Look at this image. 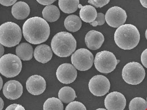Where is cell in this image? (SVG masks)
Segmentation results:
<instances>
[{
	"label": "cell",
	"mask_w": 147,
	"mask_h": 110,
	"mask_svg": "<svg viewBox=\"0 0 147 110\" xmlns=\"http://www.w3.org/2000/svg\"><path fill=\"white\" fill-rule=\"evenodd\" d=\"M106 22L113 28H118L124 25L127 16L124 9L119 7H113L109 8L106 13Z\"/></svg>",
	"instance_id": "30bf717a"
},
{
	"label": "cell",
	"mask_w": 147,
	"mask_h": 110,
	"mask_svg": "<svg viewBox=\"0 0 147 110\" xmlns=\"http://www.w3.org/2000/svg\"><path fill=\"white\" fill-rule=\"evenodd\" d=\"M5 110H25L22 105L17 104H13L6 108Z\"/></svg>",
	"instance_id": "f1b7e54d"
},
{
	"label": "cell",
	"mask_w": 147,
	"mask_h": 110,
	"mask_svg": "<svg viewBox=\"0 0 147 110\" xmlns=\"http://www.w3.org/2000/svg\"><path fill=\"white\" fill-rule=\"evenodd\" d=\"M141 61L143 66L147 68V48L142 53Z\"/></svg>",
	"instance_id": "f546056e"
},
{
	"label": "cell",
	"mask_w": 147,
	"mask_h": 110,
	"mask_svg": "<svg viewBox=\"0 0 147 110\" xmlns=\"http://www.w3.org/2000/svg\"><path fill=\"white\" fill-rule=\"evenodd\" d=\"M17 2V0H0V3L3 6H11L14 5Z\"/></svg>",
	"instance_id": "4dcf8cb0"
},
{
	"label": "cell",
	"mask_w": 147,
	"mask_h": 110,
	"mask_svg": "<svg viewBox=\"0 0 147 110\" xmlns=\"http://www.w3.org/2000/svg\"><path fill=\"white\" fill-rule=\"evenodd\" d=\"M56 76L57 79L63 84H71L77 78V70L72 64L63 63L57 68Z\"/></svg>",
	"instance_id": "8fae6325"
},
{
	"label": "cell",
	"mask_w": 147,
	"mask_h": 110,
	"mask_svg": "<svg viewBox=\"0 0 147 110\" xmlns=\"http://www.w3.org/2000/svg\"><path fill=\"white\" fill-rule=\"evenodd\" d=\"M16 54L23 61H30L33 57V49L30 44L22 43L16 47Z\"/></svg>",
	"instance_id": "ac0fdd59"
},
{
	"label": "cell",
	"mask_w": 147,
	"mask_h": 110,
	"mask_svg": "<svg viewBox=\"0 0 147 110\" xmlns=\"http://www.w3.org/2000/svg\"><path fill=\"white\" fill-rule=\"evenodd\" d=\"M51 48L57 56H70L76 48V41L72 34L67 32H60L55 34L52 39Z\"/></svg>",
	"instance_id": "3957f363"
},
{
	"label": "cell",
	"mask_w": 147,
	"mask_h": 110,
	"mask_svg": "<svg viewBox=\"0 0 147 110\" xmlns=\"http://www.w3.org/2000/svg\"><path fill=\"white\" fill-rule=\"evenodd\" d=\"M26 87L30 94L34 95H40L46 89V80L41 76L34 75L28 78Z\"/></svg>",
	"instance_id": "4fadbf2b"
},
{
	"label": "cell",
	"mask_w": 147,
	"mask_h": 110,
	"mask_svg": "<svg viewBox=\"0 0 147 110\" xmlns=\"http://www.w3.org/2000/svg\"><path fill=\"white\" fill-rule=\"evenodd\" d=\"M140 2L144 7L147 8V0H140Z\"/></svg>",
	"instance_id": "d6a6232c"
},
{
	"label": "cell",
	"mask_w": 147,
	"mask_h": 110,
	"mask_svg": "<svg viewBox=\"0 0 147 110\" xmlns=\"http://www.w3.org/2000/svg\"><path fill=\"white\" fill-rule=\"evenodd\" d=\"M22 68V62L16 55L6 54L0 58V72L6 78L16 77L20 74Z\"/></svg>",
	"instance_id": "5b68a950"
},
{
	"label": "cell",
	"mask_w": 147,
	"mask_h": 110,
	"mask_svg": "<svg viewBox=\"0 0 147 110\" xmlns=\"http://www.w3.org/2000/svg\"><path fill=\"white\" fill-rule=\"evenodd\" d=\"M80 1L79 0H59V5L60 9L63 13H72L77 11L79 8Z\"/></svg>",
	"instance_id": "603a6c76"
},
{
	"label": "cell",
	"mask_w": 147,
	"mask_h": 110,
	"mask_svg": "<svg viewBox=\"0 0 147 110\" xmlns=\"http://www.w3.org/2000/svg\"><path fill=\"white\" fill-rule=\"evenodd\" d=\"M147 109V101L141 97L133 98L129 105V110H146Z\"/></svg>",
	"instance_id": "d4e9b609"
},
{
	"label": "cell",
	"mask_w": 147,
	"mask_h": 110,
	"mask_svg": "<svg viewBox=\"0 0 147 110\" xmlns=\"http://www.w3.org/2000/svg\"><path fill=\"white\" fill-rule=\"evenodd\" d=\"M146 72L141 64L137 62H130L124 66L122 77L129 85H138L144 79Z\"/></svg>",
	"instance_id": "8992f818"
},
{
	"label": "cell",
	"mask_w": 147,
	"mask_h": 110,
	"mask_svg": "<svg viewBox=\"0 0 147 110\" xmlns=\"http://www.w3.org/2000/svg\"><path fill=\"white\" fill-rule=\"evenodd\" d=\"M96 70L102 73H109L115 70L118 60L112 52L103 50L96 53L94 61Z\"/></svg>",
	"instance_id": "52a82bcc"
},
{
	"label": "cell",
	"mask_w": 147,
	"mask_h": 110,
	"mask_svg": "<svg viewBox=\"0 0 147 110\" xmlns=\"http://www.w3.org/2000/svg\"><path fill=\"white\" fill-rule=\"evenodd\" d=\"M50 33L49 25L43 18L31 17L25 21L23 26L24 39L30 43L37 45L47 40Z\"/></svg>",
	"instance_id": "6da1fadb"
},
{
	"label": "cell",
	"mask_w": 147,
	"mask_h": 110,
	"mask_svg": "<svg viewBox=\"0 0 147 110\" xmlns=\"http://www.w3.org/2000/svg\"><path fill=\"white\" fill-rule=\"evenodd\" d=\"M0 47H1V54H0V56L1 57L3 56V55L4 53V48L3 46H2L1 44L0 45Z\"/></svg>",
	"instance_id": "836d02e7"
},
{
	"label": "cell",
	"mask_w": 147,
	"mask_h": 110,
	"mask_svg": "<svg viewBox=\"0 0 147 110\" xmlns=\"http://www.w3.org/2000/svg\"><path fill=\"white\" fill-rule=\"evenodd\" d=\"M114 39L115 42L119 48L129 50L138 46L140 41V33L134 25L124 24L116 30Z\"/></svg>",
	"instance_id": "7a4b0ae2"
},
{
	"label": "cell",
	"mask_w": 147,
	"mask_h": 110,
	"mask_svg": "<svg viewBox=\"0 0 147 110\" xmlns=\"http://www.w3.org/2000/svg\"><path fill=\"white\" fill-rule=\"evenodd\" d=\"M2 91L7 99L17 100L22 95L23 87L20 82L15 80H10L5 84Z\"/></svg>",
	"instance_id": "5bb4252c"
},
{
	"label": "cell",
	"mask_w": 147,
	"mask_h": 110,
	"mask_svg": "<svg viewBox=\"0 0 147 110\" xmlns=\"http://www.w3.org/2000/svg\"><path fill=\"white\" fill-rule=\"evenodd\" d=\"M1 78V87H0V90H1V89L2 88V86H3V80H2V78L0 77Z\"/></svg>",
	"instance_id": "d590c367"
},
{
	"label": "cell",
	"mask_w": 147,
	"mask_h": 110,
	"mask_svg": "<svg viewBox=\"0 0 147 110\" xmlns=\"http://www.w3.org/2000/svg\"><path fill=\"white\" fill-rule=\"evenodd\" d=\"M73 65L77 70L86 71L92 68L94 62V57L88 50L81 48L76 50L71 56Z\"/></svg>",
	"instance_id": "ba28073f"
},
{
	"label": "cell",
	"mask_w": 147,
	"mask_h": 110,
	"mask_svg": "<svg viewBox=\"0 0 147 110\" xmlns=\"http://www.w3.org/2000/svg\"><path fill=\"white\" fill-rule=\"evenodd\" d=\"M22 39V31L15 23L7 22L0 26V43L7 47L18 45Z\"/></svg>",
	"instance_id": "277c9868"
},
{
	"label": "cell",
	"mask_w": 147,
	"mask_h": 110,
	"mask_svg": "<svg viewBox=\"0 0 147 110\" xmlns=\"http://www.w3.org/2000/svg\"><path fill=\"white\" fill-rule=\"evenodd\" d=\"M88 87L91 93L95 96H104L110 89V82L105 76L97 75L90 80Z\"/></svg>",
	"instance_id": "9c48e42d"
},
{
	"label": "cell",
	"mask_w": 147,
	"mask_h": 110,
	"mask_svg": "<svg viewBox=\"0 0 147 110\" xmlns=\"http://www.w3.org/2000/svg\"><path fill=\"white\" fill-rule=\"evenodd\" d=\"M105 15L102 13H98L97 17L95 20L93 22L90 23V24L92 26L96 27L98 25H102L105 22Z\"/></svg>",
	"instance_id": "4316f807"
},
{
	"label": "cell",
	"mask_w": 147,
	"mask_h": 110,
	"mask_svg": "<svg viewBox=\"0 0 147 110\" xmlns=\"http://www.w3.org/2000/svg\"><path fill=\"white\" fill-rule=\"evenodd\" d=\"M145 37H146V39L147 40V29L146 30V32H145Z\"/></svg>",
	"instance_id": "74e56055"
},
{
	"label": "cell",
	"mask_w": 147,
	"mask_h": 110,
	"mask_svg": "<svg viewBox=\"0 0 147 110\" xmlns=\"http://www.w3.org/2000/svg\"><path fill=\"white\" fill-rule=\"evenodd\" d=\"M37 1L40 4L43 5H47V6H49V5H51L53 4V2H55V1H52V0H44V1H38L37 0Z\"/></svg>",
	"instance_id": "1f68e13d"
},
{
	"label": "cell",
	"mask_w": 147,
	"mask_h": 110,
	"mask_svg": "<svg viewBox=\"0 0 147 110\" xmlns=\"http://www.w3.org/2000/svg\"><path fill=\"white\" fill-rule=\"evenodd\" d=\"M126 101L123 94L114 91L108 94L105 100V105L107 110H124Z\"/></svg>",
	"instance_id": "7c38bea8"
},
{
	"label": "cell",
	"mask_w": 147,
	"mask_h": 110,
	"mask_svg": "<svg viewBox=\"0 0 147 110\" xmlns=\"http://www.w3.org/2000/svg\"></svg>",
	"instance_id": "f35d334b"
},
{
	"label": "cell",
	"mask_w": 147,
	"mask_h": 110,
	"mask_svg": "<svg viewBox=\"0 0 147 110\" xmlns=\"http://www.w3.org/2000/svg\"><path fill=\"white\" fill-rule=\"evenodd\" d=\"M65 110H87L84 105L79 101H74L69 104L66 107Z\"/></svg>",
	"instance_id": "484cf974"
},
{
	"label": "cell",
	"mask_w": 147,
	"mask_h": 110,
	"mask_svg": "<svg viewBox=\"0 0 147 110\" xmlns=\"http://www.w3.org/2000/svg\"><path fill=\"white\" fill-rule=\"evenodd\" d=\"M110 2L109 0H90L88 1L89 3L94 6L96 8L102 7L103 6H105Z\"/></svg>",
	"instance_id": "83f0119b"
},
{
	"label": "cell",
	"mask_w": 147,
	"mask_h": 110,
	"mask_svg": "<svg viewBox=\"0 0 147 110\" xmlns=\"http://www.w3.org/2000/svg\"><path fill=\"white\" fill-rule=\"evenodd\" d=\"M30 13V7L24 1L16 2L11 8L12 15L17 19H24L28 17Z\"/></svg>",
	"instance_id": "e0dca14e"
},
{
	"label": "cell",
	"mask_w": 147,
	"mask_h": 110,
	"mask_svg": "<svg viewBox=\"0 0 147 110\" xmlns=\"http://www.w3.org/2000/svg\"><path fill=\"white\" fill-rule=\"evenodd\" d=\"M60 12L57 6L53 5L46 6L43 9L42 16L44 19L49 22H54L59 19Z\"/></svg>",
	"instance_id": "ffe728a7"
},
{
	"label": "cell",
	"mask_w": 147,
	"mask_h": 110,
	"mask_svg": "<svg viewBox=\"0 0 147 110\" xmlns=\"http://www.w3.org/2000/svg\"><path fill=\"white\" fill-rule=\"evenodd\" d=\"M104 41L105 37L102 34L94 30L89 31L85 36V43L86 46L92 50L99 49Z\"/></svg>",
	"instance_id": "9a60e30c"
},
{
	"label": "cell",
	"mask_w": 147,
	"mask_h": 110,
	"mask_svg": "<svg viewBox=\"0 0 147 110\" xmlns=\"http://www.w3.org/2000/svg\"><path fill=\"white\" fill-rule=\"evenodd\" d=\"M43 110H63V104L59 99L50 98L44 104Z\"/></svg>",
	"instance_id": "cb8c5ba5"
},
{
	"label": "cell",
	"mask_w": 147,
	"mask_h": 110,
	"mask_svg": "<svg viewBox=\"0 0 147 110\" xmlns=\"http://www.w3.org/2000/svg\"><path fill=\"white\" fill-rule=\"evenodd\" d=\"M76 97V92L71 87L65 86L59 91V99L63 103H71L74 101Z\"/></svg>",
	"instance_id": "7402d4cb"
},
{
	"label": "cell",
	"mask_w": 147,
	"mask_h": 110,
	"mask_svg": "<svg viewBox=\"0 0 147 110\" xmlns=\"http://www.w3.org/2000/svg\"><path fill=\"white\" fill-rule=\"evenodd\" d=\"M98 13L96 9L91 5L82 6L80 11V17L86 23H90L95 20Z\"/></svg>",
	"instance_id": "d6986e66"
},
{
	"label": "cell",
	"mask_w": 147,
	"mask_h": 110,
	"mask_svg": "<svg viewBox=\"0 0 147 110\" xmlns=\"http://www.w3.org/2000/svg\"><path fill=\"white\" fill-rule=\"evenodd\" d=\"M34 56L37 61L42 63L49 62L53 57L52 49L48 45H39L36 47L34 52Z\"/></svg>",
	"instance_id": "2e32d148"
},
{
	"label": "cell",
	"mask_w": 147,
	"mask_h": 110,
	"mask_svg": "<svg viewBox=\"0 0 147 110\" xmlns=\"http://www.w3.org/2000/svg\"><path fill=\"white\" fill-rule=\"evenodd\" d=\"M0 101H1V107H0V110H2L4 107V101L2 100L1 98H0Z\"/></svg>",
	"instance_id": "e575fe53"
},
{
	"label": "cell",
	"mask_w": 147,
	"mask_h": 110,
	"mask_svg": "<svg viewBox=\"0 0 147 110\" xmlns=\"http://www.w3.org/2000/svg\"><path fill=\"white\" fill-rule=\"evenodd\" d=\"M96 110H107L106 109H105V108H98V109H96Z\"/></svg>",
	"instance_id": "8d00e7d4"
},
{
	"label": "cell",
	"mask_w": 147,
	"mask_h": 110,
	"mask_svg": "<svg viewBox=\"0 0 147 110\" xmlns=\"http://www.w3.org/2000/svg\"><path fill=\"white\" fill-rule=\"evenodd\" d=\"M64 25L68 31L71 32H77L82 27V20L77 15H69L64 20Z\"/></svg>",
	"instance_id": "44dd1931"
}]
</instances>
